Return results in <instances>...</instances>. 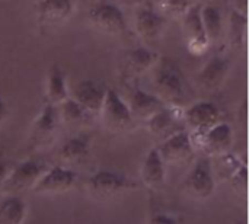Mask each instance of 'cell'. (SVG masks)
I'll use <instances>...</instances> for the list:
<instances>
[{
    "label": "cell",
    "instance_id": "1",
    "mask_svg": "<svg viewBox=\"0 0 249 224\" xmlns=\"http://www.w3.org/2000/svg\"><path fill=\"white\" fill-rule=\"evenodd\" d=\"M155 69V95L168 106L185 109L193 103L194 92L181 70L172 58H159Z\"/></svg>",
    "mask_w": 249,
    "mask_h": 224
},
{
    "label": "cell",
    "instance_id": "2",
    "mask_svg": "<svg viewBox=\"0 0 249 224\" xmlns=\"http://www.w3.org/2000/svg\"><path fill=\"white\" fill-rule=\"evenodd\" d=\"M184 125L188 131L194 146L200 143L203 136L220 122V111L217 105L209 101L193 102L184 109Z\"/></svg>",
    "mask_w": 249,
    "mask_h": 224
},
{
    "label": "cell",
    "instance_id": "3",
    "mask_svg": "<svg viewBox=\"0 0 249 224\" xmlns=\"http://www.w3.org/2000/svg\"><path fill=\"white\" fill-rule=\"evenodd\" d=\"M182 190L190 198L197 201H204L213 195L216 190V176L210 156L204 155L197 159L184 179Z\"/></svg>",
    "mask_w": 249,
    "mask_h": 224
},
{
    "label": "cell",
    "instance_id": "4",
    "mask_svg": "<svg viewBox=\"0 0 249 224\" xmlns=\"http://www.w3.org/2000/svg\"><path fill=\"white\" fill-rule=\"evenodd\" d=\"M86 187L89 194L96 200H112L136 190L137 184L123 173L102 169L89 176Z\"/></svg>",
    "mask_w": 249,
    "mask_h": 224
},
{
    "label": "cell",
    "instance_id": "5",
    "mask_svg": "<svg viewBox=\"0 0 249 224\" xmlns=\"http://www.w3.org/2000/svg\"><path fill=\"white\" fill-rule=\"evenodd\" d=\"M99 117L105 128L112 133L128 131L134 124V118L130 112L127 102L112 87L107 89V95L99 111Z\"/></svg>",
    "mask_w": 249,
    "mask_h": 224
},
{
    "label": "cell",
    "instance_id": "6",
    "mask_svg": "<svg viewBox=\"0 0 249 224\" xmlns=\"http://www.w3.org/2000/svg\"><path fill=\"white\" fill-rule=\"evenodd\" d=\"M47 169L48 168L44 162L38 159H26L10 169L0 191H3L6 195H19L20 192H25L28 190L32 191L34 185Z\"/></svg>",
    "mask_w": 249,
    "mask_h": 224
},
{
    "label": "cell",
    "instance_id": "7",
    "mask_svg": "<svg viewBox=\"0 0 249 224\" xmlns=\"http://www.w3.org/2000/svg\"><path fill=\"white\" fill-rule=\"evenodd\" d=\"M90 22L108 35H121L127 31V22L124 12L117 3L98 1L89 10Z\"/></svg>",
    "mask_w": 249,
    "mask_h": 224
},
{
    "label": "cell",
    "instance_id": "8",
    "mask_svg": "<svg viewBox=\"0 0 249 224\" xmlns=\"http://www.w3.org/2000/svg\"><path fill=\"white\" fill-rule=\"evenodd\" d=\"M181 19L188 51L194 55H203L209 50L210 44L201 20V3H193L190 9L181 16Z\"/></svg>",
    "mask_w": 249,
    "mask_h": 224
},
{
    "label": "cell",
    "instance_id": "9",
    "mask_svg": "<svg viewBox=\"0 0 249 224\" xmlns=\"http://www.w3.org/2000/svg\"><path fill=\"white\" fill-rule=\"evenodd\" d=\"M77 173L67 166H53L47 169L34 185L32 191L38 195H55L70 191L77 182Z\"/></svg>",
    "mask_w": 249,
    "mask_h": 224
},
{
    "label": "cell",
    "instance_id": "10",
    "mask_svg": "<svg viewBox=\"0 0 249 224\" xmlns=\"http://www.w3.org/2000/svg\"><path fill=\"white\" fill-rule=\"evenodd\" d=\"M194 147L196 146L188 131L184 128L162 140L160 146L158 147V152L166 166L182 165L194 156Z\"/></svg>",
    "mask_w": 249,
    "mask_h": 224
},
{
    "label": "cell",
    "instance_id": "11",
    "mask_svg": "<svg viewBox=\"0 0 249 224\" xmlns=\"http://www.w3.org/2000/svg\"><path fill=\"white\" fill-rule=\"evenodd\" d=\"M107 89L108 87L102 82L93 79H83L73 86L71 92H69V96L74 99L86 112L95 117L99 115L107 95Z\"/></svg>",
    "mask_w": 249,
    "mask_h": 224
},
{
    "label": "cell",
    "instance_id": "12",
    "mask_svg": "<svg viewBox=\"0 0 249 224\" xmlns=\"http://www.w3.org/2000/svg\"><path fill=\"white\" fill-rule=\"evenodd\" d=\"M60 124L61 121H60L57 105L47 102L31 127V134H29L31 143L35 147H42L50 144L55 137Z\"/></svg>",
    "mask_w": 249,
    "mask_h": 224
},
{
    "label": "cell",
    "instance_id": "13",
    "mask_svg": "<svg viewBox=\"0 0 249 224\" xmlns=\"http://www.w3.org/2000/svg\"><path fill=\"white\" fill-rule=\"evenodd\" d=\"M166 25H168L166 16L150 6L142 4L136 12L134 29L136 34L140 36V39L144 42L158 41L162 36Z\"/></svg>",
    "mask_w": 249,
    "mask_h": 224
},
{
    "label": "cell",
    "instance_id": "14",
    "mask_svg": "<svg viewBox=\"0 0 249 224\" xmlns=\"http://www.w3.org/2000/svg\"><path fill=\"white\" fill-rule=\"evenodd\" d=\"M76 0H41L36 6V17L41 29H54L63 25L74 12Z\"/></svg>",
    "mask_w": 249,
    "mask_h": 224
},
{
    "label": "cell",
    "instance_id": "15",
    "mask_svg": "<svg viewBox=\"0 0 249 224\" xmlns=\"http://www.w3.org/2000/svg\"><path fill=\"white\" fill-rule=\"evenodd\" d=\"M182 117H184V109L165 105L160 111H158L146 121L147 130L152 136L165 140L174 133L184 130L179 127V124H184Z\"/></svg>",
    "mask_w": 249,
    "mask_h": 224
},
{
    "label": "cell",
    "instance_id": "16",
    "mask_svg": "<svg viewBox=\"0 0 249 224\" xmlns=\"http://www.w3.org/2000/svg\"><path fill=\"white\" fill-rule=\"evenodd\" d=\"M229 70H231L229 58L223 55H214L198 71L197 82L200 87H203L206 92H217L219 89H222L223 83L226 82Z\"/></svg>",
    "mask_w": 249,
    "mask_h": 224
},
{
    "label": "cell",
    "instance_id": "17",
    "mask_svg": "<svg viewBox=\"0 0 249 224\" xmlns=\"http://www.w3.org/2000/svg\"><path fill=\"white\" fill-rule=\"evenodd\" d=\"M233 144V130L226 122H217L212 127L200 140L197 146L204 150V155L210 157H217L225 153H229Z\"/></svg>",
    "mask_w": 249,
    "mask_h": 224
},
{
    "label": "cell",
    "instance_id": "18",
    "mask_svg": "<svg viewBox=\"0 0 249 224\" xmlns=\"http://www.w3.org/2000/svg\"><path fill=\"white\" fill-rule=\"evenodd\" d=\"M134 121H147L152 115L160 111L165 103L155 95L147 90H143L139 86L131 87L128 95V101H125Z\"/></svg>",
    "mask_w": 249,
    "mask_h": 224
},
{
    "label": "cell",
    "instance_id": "19",
    "mask_svg": "<svg viewBox=\"0 0 249 224\" xmlns=\"http://www.w3.org/2000/svg\"><path fill=\"white\" fill-rule=\"evenodd\" d=\"M140 178L143 184L150 190H159L166 182V165L162 160L158 147L149 150L140 169Z\"/></svg>",
    "mask_w": 249,
    "mask_h": 224
},
{
    "label": "cell",
    "instance_id": "20",
    "mask_svg": "<svg viewBox=\"0 0 249 224\" xmlns=\"http://www.w3.org/2000/svg\"><path fill=\"white\" fill-rule=\"evenodd\" d=\"M90 152V137L88 134H79L69 138L57 153L61 166L71 168L85 162Z\"/></svg>",
    "mask_w": 249,
    "mask_h": 224
},
{
    "label": "cell",
    "instance_id": "21",
    "mask_svg": "<svg viewBox=\"0 0 249 224\" xmlns=\"http://www.w3.org/2000/svg\"><path fill=\"white\" fill-rule=\"evenodd\" d=\"M159 54L144 45L133 47L127 50L123 55V61L125 64V69L131 74H143L149 70H152L158 61H159Z\"/></svg>",
    "mask_w": 249,
    "mask_h": 224
},
{
    "label": "cell",
    "instance_id": "22",
    "mask_svg": "<svg viewBox=\"0 0 249 224\" xmlns=\"http://www.w3.org/2000/svg\"><path fill=\"white\" fill-rule=\"evenodd\" d=\"M69 86L66 82V73L58 64H51L45 80V98L47 102L58 105L69 98Z\"/></svg>",
    "mask_w": 249,
    "mask_h": 224
},
{
    "label": "cell",
    "instance_id": "23",
    "mask_svg": "<svg viewBox=\"0 0 249 224\" xmlns=\"http://www.w3.org/2000/svg\"><path fill=\"white\" fill-rule=\"evenodd\" d=\"M201 20L204 26L206 36L209 39V44L220 42L223 38H226V23L222 15V10L214 4H201Z\"/></svg>",
    "mask_w": 249,
    "mask_h": 224
},
{
    "label": "cell",
    "instance_id": "24",
    "mask_svg": "<svg viewBox=\"0 0 249 224\" xmlns=\"http://www.w3.org/2000/svg\"><path fill=\"white\" fill-rule=\"evenodd\" d=\"M26 217V204L19 195H6L0 201V224H22Z\"/></svg>",
    "mask_w": 249,
    "mask_h": 224
},
{
    "label": "cell",
    "instance_id": "25",
    "mask_svg": "<svg viewBox=\"0 0 249 224\" xmlns=\"http://www.w3.org/2000/svg\"><path fill=\"white\" fill-rule=\"evenodd\" d=\"M58 108V115H60V121L61 124L66 125H79V124H85L89 118H92V115L89 112H86L74 99H71L70 96L63 101L61 103L57 105Z\"/></svg>",
    "mask_w": 249,
    "mask_h": 224
},
{
    "label": "cell",
    "instance_id": "26",
    "mask_svg": "<svg viewBox=\"0 0 249 224\" xmlns=\"http://www.w3.org/2000/svg\"><path fill=\"white\" fill-rule=\"evenodd\" d=\"M248 29V15L232 10L228 20V29L225 35H228L229 44L235 48L241 47L245 41Z\"/></svg>",
    "mask_w": 249,
    "mask_h": 224
},
{
    "label": "cell",
    "instance_id": "27",
    "mask_svg": "<svg viewBox=\"0 0 249 224\" xmlns=\"http://www.w3.org/2000/svg\"><path fill=\"white\" fill-rule=\"evenodd\" d=\"M159 12L165 16L181 17L193 4L191 0H156Z\"/></svg>",
    "mask_w": 249,
    "mask_h": 224
},
{
    "label": "cell",
    "instance_id": "28",
    "mask_svg": "<svg viewBox=\"0 0 249 224\" xmlns=\"http://www.w3.org/2000/svg\"><path fill=\"white\" fill-rule=\"evenodd\" d=\"M231 184L233 187V190L238 191H247V184H248V169L247 165H241L236 172L231 176Z\"/></svg>",
    "mask_w": 249,
    "mask_h": 224
},
{
    "label": "cell",
    "instance_id": "29",
    "mask_svg": "<svg viewBox=\"0 0 249 224\" xmlns=\"http://www.w3.org/2000/svg\"><path fill=\"white\" fill-rule=\"evenodd\" d=\"M149 224H179V222L178 219L168 214H156L149 220Z\"/></svg>",
    "mask_w": 249,
    "mask_h": 224
},
{
    "label": "cell",
    "instance_id": "30",
    "mask_svg": "<svg viewBox=\"0 0 249 224\" xmlns=\"http://www.w3.org/2000/svg\"><path fill=\"white\" fill-rule=\"evenodd\" d=\"M233 10L248 15V0H232Z\"/></svg>",
    "mask_w": 249,
    "mask_h": 224
},
{
    "label": "cell",
    "instance_id": "31",
    "mask_svg": "<svg viewBox=\"0 0 249 224\" xmlns=\"http://www.w3.org/2000/svg\"><path fill=\"white\" fill-rule=\"evenodd\" d=\"M146 0H115L118 6H127V7H140L144 4Z\"/></svg>",
    "mask_w": 249,
    "mask_h": 224
},
{
    "label": "cell",
    "instance_id": "32",
    "mask_svg": "<svg viewBox=\"0 0 249 224\" xmlns=\"http://www.w3.org/2000/svg\"><path fill=\"white\" fill-rule=\"evenodd\" d=\"M9 172H10L9 165L0 160V190H1V187H3V184H4V181H6V178H7Z\"/></svg>",
    "mask_w": 249,
    "mask_h": 224
},
{
    "label": "cell",
    "instance_id": "33",
    "mask_svg": "<svg viewBox=\"0 0 249 224\" xmlns=\"http://www.w3.org/2000/svg\"><path fill=\"white\" fill-rule=\"evenodd\" d=\"M6 117H7V105H6V102L0 98V124L6 120Z\"/></svg>",
    "mask_w": 249,
    "mask_h": 224
},
{
    "label": "cell",
    "instance_id": "34",
    "mask_svg": "<svg viewBox=\"0 0 249 224\" xmlns=\"http://www.w3.org/2000/svg\"><path fill=\"white\" fill-rule=\"evenodd\" d=\"M191 1H193V3H194V1H198V0H191Z\"/></svg>",
    "mask_w": 249,
    "mask_h": 224
}]
</instances>
